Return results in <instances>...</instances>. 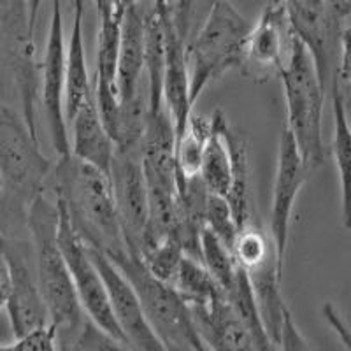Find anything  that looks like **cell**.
<instances>
[{
	"instance_id": "27",
	"label": "cell",
	"mask_w": 351,
	"mask_h": 351,
	"mask_svg": "<svg viewBox=\"0 0 351 351\" xmlns=\"http://www.w3.org/2000/svg\"><path fill=\"white\" fill-rule=\"evenodd\" d=\"M183 256V246L180 244V241L172 239V237L160 241V243L153 244V246L146 247L144 252L139 253V260L144 269L155 280L165 285L172 283Z\"/></svg>"
},
{
	"instance_id": "4",
	"label": "cell",
	"mask_w": 351,
	"mask_h": 351,
	"mask_svg": "<svg viewBox=\"0 0 351 351\" xmlns=\"http://www.w3.org/2000/svg\"><path fill=\"white\" fill-rule=\"evenodd\" d=\"M252 23L230 2H215L200 25L199 32L188 39V97L192 108L206 88L228 71H239L244 44Z\"/></svg>"
},
{
	"instance_id": "24",
	"label": "cell",
	"mask_w": 351,
	"mask_h": 351,
	"mask_svg": "<svg viewBox=\"0 0 351 351\" xmlns=\"http://www.w3.org/2000/svg\"><path fill=\"white\" fill-rule=\"evenodd\" d=\"M211 136V116L192 112L183 134L176 141V167L180 180H190L199 176L200 160Z\"/></svg>"
},
{
	"instance_id": "3",
	"label": "cell",
	"mask_w": 351,
	"mask_h": 351,
	"mask_svg": "<svg viewBox=\"0 0 351 351\" xmlns=\"http://www.w3.org/2000/svg\"><path fill=\"white\" fill-rule=\"evenodd\" d=\"M28 239L32 244L34 269L49 325L56 328L58 337H71L81 330L84 318L72 287L67 263L60 252L58 232V204L48 192L34 199L25 219Z\"/></svg>"
},
{
	"instance_id": "5",
	"label": "cell",
	"mask_w": 351,
	"mask_h": 351,
	"mask_svg": "<svg viewBox=\"0 0 351 351\" xmlns=\"http://www.w3.org/2000/svg\"><path fill=\"white\" fill-rule=\"evenodd\" d=\"M283 83L287 123L300 158L309 171H316L325 160L324 106L325 92L316 76L313 62L297 40L280 74Z\"/></svg>"
},
{
	"instance_id": "11",
	"label": "cell",
	"mask_w": 351,
	"mask_h": 351,
	"mask_svg": "<svg viewBox=\"0 0 351 351\" xmlns=\"http://www.w3.org/2000/svg\"><path fill=\"white\" fill-rule=\"evenodd\" d=\"M65 25L60 2L51 4L48 36L40 60L39 111L44 116L51 148L56 158L71 155L67 118H65Z\"/></svg>"
},
{
	"instance_id": "30",
	"label": "cell",
	"mask_w": 351,
	"mask_h": 351,
	"mask_svg": "<svg viewBox=\"0 0 351 351\" xmlns=\"http://www.w3.org/2000/svg\"><path fill=\"white\" fill-rule=\"evenodd\" d=\"M58 350V335L53 325L28 332L16 337L9 344H0V351H56Z\"/></svg>"
},
{
	"instance_id": "1",
	"label": "cell",
	"mask_w": 351,
	"mask_h": 351,
	"mask_svg": "<svg viewBox=\"0 0 351 351\" xmlns=\"http://www.w3.org/2000/svg\"><path fill=\"white\" fill-rule=\"evenodd\" d=\"M46 192L60 200L72 230L84 246L109 260L128 252L108 174L71 155L56 158Z\"/></svg>"
},
{
	"instance_id": "21",
	"label": "cell",
	"mask_w": 351,
	"mask_h": 351,
	"mask_svg": "<svg viewBox=\"0 0 351 351\" xmlns=\"http://www.w3.org/2000/svg\"><path fill=\"white\" fill-rule=\"evenodd\" d=\"M228 146L232 155V184L227 195V204L239 230L253 223V188H252V158L250 143L243 132L228 125Z\"/></svg>"
},
{
	"instance_id": "32",
	"label": "cell",
	"mask_w": 351,
	"mask_h": 351,
	"mask_svg": "<svg viewBox=\"0 0 351 351\" xmlns=\"http://www.w3.org/2000/svg\"><path fill=\"white\" fill-rule=\"evenodd\" d=\"M9 295V272L8 265H5V260L0 253V311L5 309V302H8Z\"/></svg>"
},
{
	"instance_id": "25",
	"label": "cell",
	"mask_w": 351,
	"mask_h": 351,
	"mask_svg": "<svg viewBox=\"0 0 351 351\" xmlns=\"http://www.w3.org/2000/svg\"><path fill=\"white\" fill-rule=\"evenodd\" d=\"M232 255L236 258L237 265L246 274L255 271V269L262 267L263 263L271 262V260L276 262V252L274 246H272L271 237L258 225H250V227L243 228L239 232L236 243L232 246Z\"/></svg>"
},
{
	"instance_id": "14",
	"label": "cell",
	"mask_w": 351,
	"mask_h": 351,
	"mask_svg": "<svg viewBox=\"0 0 351 351\" xmlns=\"http://www.w3.org/2000/svg\"><path fill=\"white\" fill-rule=\"evenodd\" d=\"M313 171L306 167L300 158L295 143L290 132L283 127L280 136V148L276 160L274 181H272L271 209H269V237L276 252V262L283 272L285 258H287L288 237H290V223L293 216L297 197L309 180Z\"/></svg>"
},
{
	"instance_id": "22",
	"label": "cell",
	"mask_w": 351,
	"mask_h": 351,
	"mask_svg": "<svg viewBox=\"0 0 351 351\" xmlns=\"http://www.w3.org/2000/svg\"><path fill=\"white\" fill-rule=\"evenodd\" d=\"M328 95L332 99V114H334V137H332L330 149L334 156L337 178L341 188V215H343L344 227L350 228V160H351V134L348 123V102L335 88H328Z\"/></svg>"
},
{
	"instance_id": "6",
	"label": "cell",
	"mask_w": 351,
	"mask_h": 351,
	"mask_svg": "<svg viewBox=\"0 0 351 351\" xmlns=\"http://www.w3.org/2000/svg\"><path fill=\"white\" fill-rule=\"evenodd\" d=\"M111 263L130 285L144 316L167 351H208L200 341L190 307L169 285L155 280L139 256L127 252Z\"/></svg>"
},
{
	"instance_id": "13",
	"label": "cell",
	"mask_w": 351,
	"mask_h": 351,
	"mask_svg": "<svg viewBox=\"0 0 351 351\" xmlns=\"http://www.w3.org/2000/svg\"><path fill=\"white\" fill-rule=\"evenodd\" d=\"M293 44L295 36L291 32L285 2L265 4L247 34L239 71L256 83L280 77Z\"/></svg>"
},
{
	"instance_id": "10",
	"label": "cell",
	"mask_w": 351,
	"mask_h": 351,
	"mask_svg": "<svg viewBox=\"0 0 351 351\" xmlns=\"http://www.w3.org/2000/svg\"><path fill=\"white\" fill-rule=\"evenodd\" d=\"M0 253L9 272V295L4 311L16 339L49 325V318L37 285L30 239L0 234Z\"/></svg>"
},
{
	"instance_id": "9",
	"label": "cell",
	"mask_w": 351,
	"mask_h": 351,
	"mask_svg": "<svg viewBox=\"0 0 351 351\" xmlns=\"http://www.w3.org/2000/svg\"><path fill=\"white\" fill-rule=\"evenodd\" d=\"M164 30L165 69L164 106L174 127L176 141L183 134L193 112L188 97L186 44L190 39V20L193 4L190 2H155Z\"/></svg>"
},
{
	"instance_id": "15",
	"label": "cell",
	"mask_w": 351,
	"mask_h": 351,
	"mask_svg": "<svg viewBox=\"0 0 351 351\" xmlns=\"http://www.w3.org/2000/svg\"><path fill=\"white\" fill-rule=\"evenodd\" d=\"M99 12V32H97V69L93 80V97L106 130L111 136L118 112L116 97V71L120 53L121 20L127 2H95Z\"/></svg>"
},
{
	"instance_id": "8",
	"label": "cell",
	"mask_w": 351,
	"mask_h": 351,
	"mask_svg": "<svg viewBox=\"0 0 351 351\" xmlns=\"http://www.w3.org/2000/svg\"><path fill=\"white\" fill-rule=\"evenodd\" d=\"M55 200L58 204L56 241H58L60 252L64 255L65 263H67L72 287L76 291L81 311L97 330L123 344V337H121V332L116 324L114 315H112V306L104 280H102L99 269L95 267L92 256L88 253V247L77 237L76 232L72 230L62 202L58 199Z\"/></svg>"
},
{
	"instance_id": "19",
	"label": "cell",
	"mask_w": 351,
	"mask_h": 351,
	"mask_svg": "<svg viewBox=\"0 0 351 351\" xmlns=\"http://www.w3.org/2000/svg\"><path fill=\"white\" fill-rule=\"evenodd\" d=\"M83 16L84 4L74 2L72 4V28L69 43L65 44V118L67 123L77 112V109L86 102L93 93L92 81L88 76L86 49H84L83 37Z\"/></svg>"
},
{
	"instance_id": "18",
	"label": "cell",
	"mask_w": 351,
	"mask_h": 351,
	"mask_svg": "<svg viewBox=\"0 0 351 351\" xmlns=\"http://www.w3.org/2000/svg\"><path fill=\"white\" fill-rule=\"evenodd\" d=\"M71 125L72 141L69 143L71 156L83 164L92 165L97 171L109 174L114 143L102 123L93 93L77 109L76 114L72 116Z\"/></svg>"
},
{
	"instance_id": "31",
	"label": "cell",
	"mask_w": 351,
	"mask_h": 351,
	"mask_svg": "<svg viewBox=\"0 0 351 351\" xmlns=\"http://www.w3.org/2000/svg\"><path fill=\"white\" fill-rule=\"evenodd\" d=\"M276 351H315L311 348V344L306 341L302 332H300L299 325H297V322L291 316L290 309H288L283 318L280 344H278Z\"/></svg>"
},
{
	"instance_id": "16",
	"label": "cell",
	"mask_w": 351,
	"mask_h": 351,
	"mask_svg": "<svg viewBox=\"0 0 351 351\" xmlns=\"http://www.w3.org/2000/svg\"><path fill=\"white\" fill-rule=\"evenodd\" d=\"M88 253L92 256L93 263L99 269L106 288H108L112 315H114L116 324H118L121 337H123V346L128 351H167V348L158 339V335L149 325L148 318L144 316L136 293L130 285L125 281L121 272L102 253L90 250V247H88Z\"/></svg>"
},
{
	"instance_id": "23",
	"label": "cell",
	"mask_w": 351,
	"mask_h": 351,
	"mask_svg": "<svg viewBox=\"0 0 351 351\" xmlns=\"http://www.w3.org/2000/svg\"><path fill=\"white\" fill-rule=\"evenodd\" d=\"M172 290L184 300L190 309L206 307L218 299H223L225 293L218 287L208 269L195 258L184 255L181 260L174 280L169 285Z\"/></svg>"
},
{
	"instance_id": "7",
	"label": "cell",
	"mask_w": 351,
	"mask_h": 351,
	"mask_svg": "<svg viewBox=\"0 0 351 351\" xmlns=\"http://www.w3.org/2000/svg\"><path fill=\"white\" fill-rule=\"evenodd\" d=\"M291 32L313 62L328 93L344 53L350 51L351 2H285Z\"/></svg>"
},
{
	"instance_id": "28",
	"label": "cell",
	"mask_w": 351,
	"mask_h": 351,
	"mask_svg": "<svg viewBox=\"0 0 351 351\" xmlns=\"http://www.w3.org/2000/svg\"><path fill=\"white\" fill-rule=\"evenodd\" d=\"M206 228L230 252L241 232L227 200L211 195V193H209L208 204H206Z\"/></svg>"
},
{
	"instance_id": "20",
	"label": "cell",
	"mask_w": 351,
	"mask_h": 351,
	"mask_svg": "<svg viewBox=\"0 0 351 351\" xmlns=\"http://www.w3.org/2000/svg\"><path fill=\"white\" fill-rule=\"evenodd\" d=\"M228 120L223 111L211 116V136L204 148L199 180L211 195L227 199L232 184V155L228 146Z\"/></svg>"
},
{
	"instance_id": "17",
	"label": "cell",
	"mask_w": 351,
	"mask_h": 351,
	"mask_svg": "<svg viewBox=\"0 0 351 351\" xmlns=\"http://www.w3.org/2000/svg\"><path fill=\"white\" fill-rule=\"evenodd\" d=\"M144 23L146 4L127 2L121 20L120 53L116 71L118 106L130 102L146 86L144 81Z\"/></svg>"
},
{
	"instance_id": "26",
	"label": "cell",
	"mask_w": 351,
	"mask_h": 351,
	"mask_svg": "<svg viewBox=\"0 0 351 351\" xmlns=\"http://www.w3.org/2000/svg\"><path fill=\"white\" fill-rule=\"evenodd\" d=\"M200 263L208 269L223 293L232 287L241 272L230 250L219 243L208 228H204L200 234Z\"/></svg>"
},
{
	"instance_id": "29",
	"label": "cell",
	"mask_w": 351,
	"mask_h": 351,
	"mask_svg": "<svg viewBox=\"0 0 351 351\" xmlns=\"http://www.w3.org/2000/svg\"><path fill=\"white\" fill-rule=\"evenodd\" d=\"M58 341L69 343L74 351H128L121 343L97 330L88 319L77 334H74L72 337H62Z\"/></svg>"
},
{
	"instance_id": "12",
	"label": "cell",
	"mask_w": 351,
	"mask_h": 351,
	"mask_svg": "<svg viewBox=\"0 0 351 351\" xmlns=\"http://www.w3.org/2000/svg\"><path fill=\"white\" fill-rule=\"evenodd\" d=\"M108 178L125 244L128 253L137 256L149 218L141 148H114Z\"/></svg>"
},
{
	"instance_id": "2",
	"label": "cell",
	"mask_w": 351,
	"mask_h": 351,
	"mask_svg": "<svg viewBox=\"0 0 351 351\" xmlns=\"http://www.w3.org/2000/svg\"><path fill=\"white\" fill-rule=\"evenodd\" d=\"M53 165L20 112L0 102V234L14 236L16 225L25 227L30 204L46 192Z\"/></svg>"
}]
</instances>
